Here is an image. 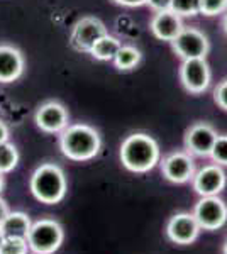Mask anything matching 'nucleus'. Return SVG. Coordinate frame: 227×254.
Returning <instances> with one entry per match:
<instances>
[{"label":"nucleus","mask_w":227,"mask_h":254,"mask_svg":"<svg viewBox=\"0 0 227 254\" xmlns=\"http://www.w3.org/2000/svg\"><path fill=\"white\" fill-rule=\"evenodd\" d=\"M122 166L131 173H148L161 161V149L154 137L146 132H133L122 141L119 149Z\"/></svg>","instance_id":"nucleus-1"},{"label":"nucleus","mask_w":227,"mask_h":254,"mask_svg":"<svg viewBox=\"0 0 227 254\" xmlns=\"http://www.w3.org/2000/svg\"><path fill=\"white\" fill-rule=\"evenodd\" d=\"M60 136V151L70 161L85 163L98 156L102 137L95 127L88 124H70Z\"/></svg>","instance_id":"nucleus-2"},{"label":"nucleus","mask_w":227,"mask_h":254,"mask_svg":"<svg viewBox=\"0 0 227 254\" xmlns=\"http://www.w3.org/2000/svg\"><path fill=\"white\" fill-rule=\"evenodd\" d=\"M29 188L38 202L44 205H56L67 196L68 180L61 166L55 163H44L31 175Z\"/></svg>","instance_id":"nucleus-3"},{"label":"nucleus","mask_w":227,"mask_h":254,"mask_svg":"<svg viewBox=\"0 0 227 254\" xmlns=\"http://www.w3.org/2000/svg\"><path fill=\"white\" fill-rule=\"evenodd\" d=\"M26 239L32 254H55L65 241V229L55 219H39L32 222Z\"/></svg>","instance_id":"nucleus-4"},{"label":"nucleus","mask_w":227,"mask_h":254,"mask_svg":"<svg viewBox=\"0 0 227 254\" xmlns=\"http://www.w3.org/2000/svg\"><path fill=\"white\" fill-rule=\"evenodd\" d=\"M202 231H217L227 222V203L219 195L200 196L192 212Z\"/></svg>","instance_id":"nucleus-5"},{"label":"nucleus","mask_w":227,"mask_h":254,"mask_svg":"<svg viewBox=\"0 0 227 254\" xmlns=\"http://www.w3.org/2000/svg\"><path fill=\"white\" fill-rule=\"evenodd\" d=\"M171 48L181 60H199L209 55V38L197 27H187L171 41Z\"/></svg>","instance_id":"nucleus-6"},{"label":"nucleus","mask_w":227,"mask_h":254,"mask_svg":"<svg viewBox=\"0 0 227 254\" xmlns=\"http://www.w3.org/2000/svg\"><path fill=\"white\" fill-rule=\"evenodd\" d=\"M105 34H109L105 24L98 17L86 15V17L76 20V24L73 26L72 34H70V44L80 53H90L93 44Z\"/></svg>","instance_id":"nucleus-7"},{"label":"nucleus","mask_w":227,"mask_h":254,"mask_svg":"<svg viewBox=\"0 0 227 254\" xmlns=\"http://www.w3.org/2000/svg\"><path fill=\"white\" fill-rule=\"evenodd\" d=\"M159 166L164 180L175 183V185L192 182L193 175H195V161L187 151H173V153L166 154L159 161Z\"/></svg>","instance_id":"nucleus-8"},{"label":"nucleus","mask_w":227,"mask_h":254,"mask_svg":"<svg viewBox=\"0 0 227 254\" xmlns=\"http://www.w3.org/2000/svg\"><path fill=\"white\" fill-rule=\"evenodd\" d=\"M217 136H219L217 130L209 122H195L185 132L183 137L185 151H187L190 156L210 158V153H212V147Z\"/></svg>","instance_id":"nucleus-9"},{"label":"nucleus","mask_w":227,"mask_h":254,"mask_svg":"<svg viewBox=\"0 0 227 254\" xmlns=\"http://www.w3.org/2000/svg\"><path fill=\"white\" fill-rule=\"evenodd\" d=\"M34 122L46 134H61L70 126L68 109L58 100H48L41 104L34 114Z\"/></svg>","instance_id":"nucleus-10"},{"label":"nucleus","mask_w":227,"mask_h":254,"mask_svg":"<svg viewBox=\"0 0 227 254\" xmlns=\"http://www.w3.org/2000/svg\"><path fill=\"white\" fill-rule=\"evenodd\" d=\"M212 73L205 58L199 60H183L180 66V81L188 93L199 95L210 87Z\"/></svg>","instance_id":"nucleus-11"},{"label":"nucleus","mask_w":227,"mask_h":254,"mask_svg":"<svg viewBox=\"0 0 227 254\" xmlns=\"http://www.w3.org/2000/svg\"><path fill=\"white\" fill-rule=\"evenodd\" d=\"M164 232H166V237L173 244L190 246L199 239L202 229L193 214H190V212H178V214H173L168 219Z\"/></svg>","instance_id":"nucleus-12"},{"label":"nucleus","mask_w":227,"mask_h":254,"mask_svg":"<svg viewBox=\"0 0 227 254\" xmlns=\"http://www.w3.org/2000/svg\"><path fill=\"white\" fill-rule=\"evenodd\" d=\"M227 185V175L224 168L212 163V165H205L195 171L192 178V187L195 193L199 196H216L224 191Z\"/></svg>","instance_id":"nucleus-13"},{"label":"nucleus","mask_w":227,"mask_h":254,"mask_svg":"<svg viewBox=\"0 0 227 254\" xmlns=\"http://www.w3.org/2000/svg\"><path fill=\"white\" fill-rule=\"evenodd\" d=\"M26 60L12 44H0V83H14L24 75Z\"/></svg>","instance_id":"nucleus-14"},{"label":"nucleus","mask_w":227,"mask_h":254,"mask_svg":"<svg viewBox=\"0 0 227 254\" xmlns=\"http://www.w3.org/2000/svg\"><path fill=\"white\" fill-rule=\"evenodd\" d=\"M183 27V19L178 14H175L171 9L154 12V15H152L150 22V29L152 36L159 41H166V43H171L180 34V31Z\"/></svg>","instance_id":"nucleus-15"},{"label":"nucleus","mask_w":227,"mask_h":254,"mask_svg":"<svg viewBox=\"0 0 227 254\" xmlns=\"http://www.w3.org/2000/svg\"><path fill=\"white\" fill-rule=\"evenodd\" d=\"M31 225L32 220L26 212L10 210L9 214L3 217L2 222H0V231L7 237H27Z\"/></svg>","instance_id":"nucleus-16"},{"label":"nucleus","mask_w":227,"mask_h":254,"mask_svg":"<svg viewBox=\"0 0 227 254\" xmlns=\"http://www.w3.org/2000/svg\"><path fill=\"white\" fill-rule=\"evenodd\" d=\"M121 46H122V43L115 38V36L105 34L104 38H100L93 44V48L90 49L88 55L97 61H114L115 55H117Z\"/></svg>","instance_id":"nucleus-17"},{"label":"nucleus","mask_w":227,"mask_h":254,"mask_svg":"<svg viewBox=\"0 0 227 254\" xmlns=\"http://www.w3.org/2000/svg\"><path fill=\"white\" fill-rule=\"evenodd\" d=\"M141 60L143 53L136 46H121L112 63L119 71H131L141 63Z\"/></svg>","instance_id":"nucleus-18"},{"label":"nucleus","mask_w":227,"mask_h":254,"mask_svg":"<svg viewBox=\"0 0 227 254\" xmlns=\"http://www.w3.org/2000/svg\"><path fill=\"white\" fill-rule=\"evenodd\" d=\"M19 151L12 142H3L0 144V173L7 175L14 171L19 165Z\"/></svg>","instance_id":"nucleus-19"},{"label":"nucleus","mask_w":227,"mask_h":254,"mask_svg":"<svg viewBox=\"0 0 227 254\" xmlns=\"http://www.w3.org/2000/svg\"><path fill=\"white\" fill-rule=\"evenodd\" d=\"M29 244L26 237H7L3 236L0 243V254H29Z\"/></svg>","instance_id":"nucleus-20"},{"label":"nucleus","mask_w":227,"mask_h":254,"mask_svg":"<svg viewBox=\"0 0 227 254\" xmlns=\"http://www.w3.org/2000/svg\"><path fill=\"white\" fill-rule=\"evenodd\" d=\"M170 9L180 17H195L200 14V0H171Z\"/></svg>","instance_id":"nucleus-21"},{"label":"nucleus","mask_w":227,"mask_h":254,"mask_svg":"<svg viewBox=\"0 0 227 254\" xmlns=\"http://www.w3.org/2000/svg\"><path fill=\"white\" fill-rule=\"evenodd\" d=\"M212 161L219 166H227V134H219L216 142H214L212 153H210Z\"/></svg>","instance_id":"nucleus-22"},{"label":"nucleus","mask_w":227,"mask_h":254,"mask_svg":"<svg viewBox=\"0 0 227 254\" xmlns=\"http://www.w3.org/2000/svg\"><path fill=\"white\" fill-rule=\"evenodd\" d=\"M227 12V0H200V14L207 17L226 14Z\"/></svg>","instance_id":"nucleus-23"},{"label":"nucleus","mask_w":227,"mask_h":254,"mask_svg":"<svg viewBox=\"0 0 227 254\" xmlns=\"http://www.w3.org/2000/svg\"><path fill=\"white\" fill-rule=\"evenodd\" d=\"M214 100H216L219 107L227 112V78L222 80L214 90Z\"/></svg>","instance_id":"nucleus-24"},{"label":"nucleus","mask_w":227,"mask_h":254,"mask_svg":"<svg viewBox=\"0 0 227 254\" xmlns=\"http://www.w3.org/2000/svg\"><path fill=\"white\" fill-rule=\"evenodd\" d=\"M146 5H150V9L152 12L168 10L171 7V0H148Z\"/></svg>","instance_id":"nucleus-25"},{"label":"nucleus","mask_w":227,"mask_h":254,"mask_svg":"<svg viewBox=\"0 0 227 254\" xmlns=\"http://www.w3.org/2000/svg\"><path fill=\"white\" fill-rule=\"evenodd\" d=\"M114 2L124 7H141V5H146L148 0H114Z\"/></svg>","instance_id":"nucleus-26"},{"label":"nucleus","mask_w":227,"mask_h":254,"mask_svg":"<svg viewBox=\"0 0 227 254\" xmlns=\"http://www.w3.org/2000/svg\"><path fill=\"white\" fill-rule=\"evenodd\" d=\"M9 137H10L9 126H7L3 121H0V144H3V142H9Z\"/></svg>","instance_id":"nucleus-27"},{"label":"nucleus","mask_w":227,"mask_h":254,"mask_svg":"<svg viewBox=\"0 0 227 254\" xmlns=\"http://www.w3.org/2000/svg\"><path fill=\"white\" fill-rule=\"evenodd\" d=\"M10 212V208H9V203L5 202V200L0 196V222L3 220V217H5L7 214Z\"/></svg>","instance_id":"nucleus-28"},{"label":"nucleus","mask_w":227,"mask_h":254,"mask_svg":"<svg viewBox=\"0 0 227 254\" xmlns=\"http://www.w3.org/2000/svg\"><path fill=\"white\" fill-rule=\"evenodd\" d=\"M3 187H5V175H3V173H0V193H2Z\"/></svg>","instance_id":"nucleus-29"},{"label":"nucleus","mask_w":227,"mask_h":254,"mask_svg":"<svg viewBox=\"0 0 227 254\" xmlns=\"http://www.w3.org/2000/svg\"><path fill=\"white\" fill-rule=\"evenodd\" d=\"M222 27H224V32L227 34V12L224 14V19H222Z\"/></svg>","instance_id":"nucleus-30"},{"label":"nucleus","mask_w":227,"mask_h":254,"mask_svg":"<svg viewBox=\"0 0 227 254\" xmlns=\"http://www.w3.org/2000/svg\"><path fill=\"white\" fill-rule=\"evenodd\" d=\"M222 254H227V241L224 243V248H222Z\"/></svg>","instance_id":"nucleus-31"},{"label":"nucleus","mask_w":227,"mask_h":254,"mask_svg":"<svg viewBox=\"0 0 227 254\" xmlns=\"http://www.w3.org/2000/svg\"><path fill=\"white\" fill-rule=\"evenodd\" d=\"M2 239H3V234H2V231H0V243H2Z\"/></svg>","instance_id":"nucleus-32"}]
</instances>
